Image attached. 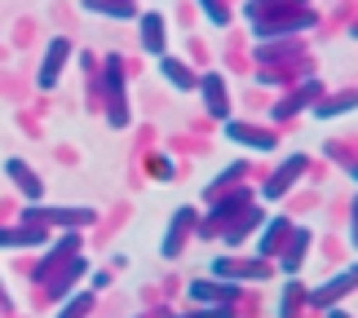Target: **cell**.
<instances>
[{"label":"cell","instance_id":"cell-1","mask_svg":"<svg viewBox=\"0 0 358 318\" xmlns=\"http://www.w3.org/2000/svg\"><path fill=\"white\" fill-rule=\"evenodd\" d=\"M66 58H71V45H66V40L58 36V40H49V58H45V66H40V89H53L58 85V71L66 66Z\"/></svg>","mask_w":358,"mask_h":318},{"label":"cell","instance_id":"cell-2","mask_svg":"<svg viewBox=\"0 0 358 318\" xmlns=\"http://www.w3.org/2000/svg\"><path fill=\"white\" fill-rule=\"evenodd\" d=\"M350 287H354V266H350V270H341L332 283L314 287V292H310V301H314V305H323V310H327V305H336V296H345Z\"/></svg>","mask_w":358,"mask_h":318},{"label":"cell","instance_id":"cell-3","mask_svg":"<svg viewBox=\"0 0 358 318\" xmlns=\"http://www.w3.org/2000/svg\"><path fill=\"white\" fill-rule=\"evenodd\" d=\"M137 22H142V49L159 58V53H164V18H159V13H142Z\"/></svg>","mask_w":358,"mask_h":318},{"label":"cell","instance_id":"cell-4","mask_svg":"<svg viewBox=\"0 0 358 318\" xmlns=\"http://www.w3.org/2000/svg\"><path fill=\"white\" fill-rule=\"evenodd\" d=\"M301 168H306V155H292L283 173H274V177H270V186H266V199H279L283 190H287V186H292L296 177H301Z\"/></svg>","mask_w":358,"mask_h":318},{"label":"cell","instance_id":"cell-5","mask_svg":"<svg viewBox=\"0 0 358 318\" xmlns=\"http://www.w3.org/2000/svg\"><path fill=\"white\" fill-rule=\"evenodd\" d=\"M222 89H226V80L217 75V71H213V75H203V98H208V110H213L217 120H226V115H230V110H226V93H222Z\"/></svg>","mask_w":358,"mask_h":318},{"label":"cell","instance_id":"cell-6","mask_svg":"<svg viewBox=\"0 0 358 318\" xmlns=\"http://www.w3.org/2000/svg\"><path fill=\"white\" fill-rule=\"evenodd\" d=\"M5 173H9L13 182L22 186V195H31V199H40V195H45L40 177H36V173H27V168H22V159H5Z\"/></svg>","mask_w":358,"mask_h":318},{"label":"cell","instance_id":"cell-7","mask_svg":"<svg viewBox=\"0 0 358 318\" xmlns=\"http://www.w3.org/2000/svg\"><path fill=\"white\" fill-rule=\"evenodd\" d=\"M190 296H195V301H203V305H208V301H213V305H226V301L230 296H235V287H217V283H190Z\"/></svg>","mask_w":358,"mask_h":318},{"label":"cell","instance_id":"cell-8","mask_svg":"<svg viewBox=\"0 0 358 318\" xmlns=\"http://www.w3.org/2000/svg\"><path fill=\"white\" fill-rule=\"evenodd\" d=\"M306 247H310V230H296V234H292V247H287V256H283V274H296V270H301Z\"/></svg>","mask_w":358,"mask_h":318},{"label":"cell","instance_id":"cell-9","mask_svg":"<svg viewBox=\"0 0 358 318\" xmlns=\"http://www.w3.org/2000/svg\"><path fill=\"white\" fill-rule=\"evenodd\" d=\"M226 137H230V142H243V146H257V150H270L274 146L266 133H248V129H239V124H226Z\"/></svg>","mask_w":358,"mask_h":318},{"label":"cell","instance_id":"cell-10","mask_svg":"<svg viewBox=\"0 0 358 318\" xmlns=\"http://www.w3.org/2000/svg\"><path fill=\"white\" fill-rule=\"evenodd\" d=\"M159 71H164V80H173L177 89H195V75H190L182 62H169V58H159Z\"/></svg>","mask_w":358,"mask_h":318},{"label":"cell","instance_id":"cell-11","mask_svg":"<svg viewBox=\"0 0 358 318\" xmlns=\"http://www.w3.org/2000/svg\"><path fill=\"white\" fill-rule=\"evenodd\" d=\"M85 9L89 13H106V18H133V9L129 5H120V0H85Z\"/></svg>","mask_w":358,"mask_h":318},{"label":"cell","instance_id":"cell-12","mask_svg":"<svg viewBox=\"0 0 358 318\" xmlns=\"http://www.w3.org/2000/svg\"><path fill=\"white\" fill-rule=\"evenodd\" d=\"M49 221H58V226H89L93 221V212L89 208H80V212H66V208H53V212H45Z\"/></svg>","mask_w":358,"mask_h":318},{"label":"cell","instance_id":"cell-13","mask_svg":"<svg viewBox=\"0 0 358 318\" xmlns=\"http://www.w3.org/2000/svg\"><path fill=\"white\" fill-rule=\"evenodd\" d=\"M190 221H195V212H190V208H182V212H177V226H190ZM177 247H182V234H169V239H164V256H177Z\"/></svg>","mask_w":358,"mask_h":318},{"label":"cell","instance_id":"cell-14","mask_svg":"<svg viewBox=\"0 0 358 318\" xmlns=\"http://www.w3.org/2000/svg\"><path fill=\"white\" fill-rule=\"evenodd\" d=\"M18 243H45V230H27V234H0V247H18Z\"/></svg>","mask_w":358,"mask_h":318},{"label":"cell","instance_id":"cell-15","mask_svg":"<svg viewBox=\"0 0 358 318\" xmlns=\"http://www.w3.org/2000/svg\"><path fill=\"white\" fill-rule=\"evenodd\" d=\"M283 230H287V221H283V217H279V221H270V234L261 239V252H274V243L283 239Z\"/></svg>","mask_w":358,"mask_h":318},{"label":"cell","instance_id":"cell-16","mask_svg":"<svg viewBox=\"0 0 358 318\" xmlns=\"http://www.w3.org/2000/svg\"><path fill=\"white\" fill-rule=\"evenodd\" d=\"M341 110H354V93H350V98H336V102H323L319 115H341Z\"/></svg>","mask_w":358,"mask_h":318},{"label":"cell","instance_id":"cell-17","mask_svg":"<svg viewBox=\"0 0 358 318\" xmlns=\"http://www.w3.org/2000/svg\"><path fill=\"white\" fill-rule=\"evenodd\" d=\"M199 5H203V9H208V13H213V22H217V27H222V22H226V9H222V5H217V0H199Z\"/></svg>","mask_w":358,"mask_h":318},{"label":"cell","instance_id":"cell-18","mask_svg":"<svg viewBox=\"0 0 358 318\" xmlns=\"http://www.w3.org/2000/svg\"><path fill=\"white\" fill-rule=\"evenodd\" d=\"M332 318H350V314H341V310H332Z\"/></svg>","mask_w":358,"mask_h":318}]
</instances>
